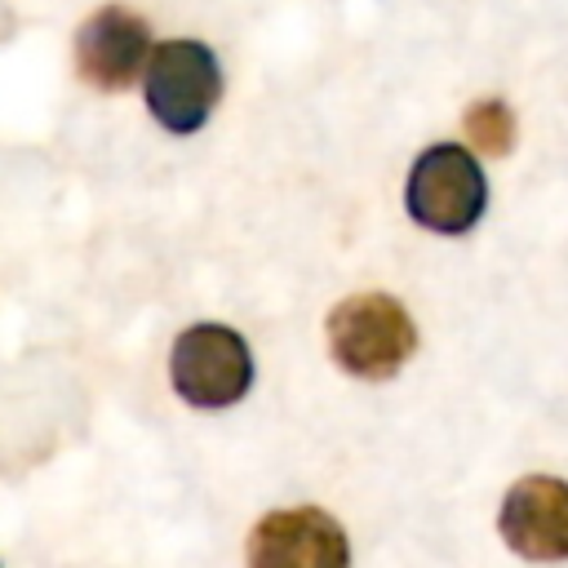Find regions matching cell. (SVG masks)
Masks as SVG:
<instances>
[{
  "mask_svg": "<svg viewBox=\"0 0 568 568\" xmlns=\"http://www.w3.org/2000/svg\"><path fill=\"white\" fill-rule=\"evenodd\" d=\"M484 204H488V178L462 142H435L413 160L404 209L417 226L435 235H462L479 222Z\"/></svg>",
  "mask_w": 568,
  "mask_h": 568,
  "instance_id": "7a4b0ae2",
  "label": "cell"
},
{
  "mask_svg": "<svg viewBox=\"0 0 568 568\" xmlns=\"http://www.w3.org/2000/svg\"><path fill=\"white\" fill-rule=\"evenodd\" d=\"M248 568H351L342 524L320 506H288L257 519L248 532Z\"/></svg>",
  "mask_w": 568,
  "mask_h": 568,
  "instance_id": "5b68a950",
  "label": "cell"
},
{
  "mask_svg": "<svg viewBox=\"0 0 568 568\" xmlns=\"http://www.w3.org/2000/svg\"><path fill=\"white\" fill-rule=\"evenodd\" d=\"M328 351L351 377L386 382L417 351V328L390 293H355L328 311Z\"/></svg>",
  "mask_w": 568,
  "mask_h": 568,
  "instance_id": "6da1fadb",
  "label": "cell"
},
{
  "mask_svg": "<svg viewBox=\"0 0 568 568\" xmlns=\"http://www.w3.org/2000/svg\"><path fill=\"white\" fill-rule=\"evenodd\" d=\"M146 44H151L146 22L124 4H106L89 13L75 31V71L84 75V84L102 93H120L146 71L151 62Z\"/></svg>",
  "mask_w": 568,
  "mask_h": 568,
  "instance_id": "8992f818",
  "label": "cell"
},
{
  "mask_svg": "<svg viewBox=\"0 0 568 568\" xmlns=\"http://www.w3.org/2000/svg\"><path fill=\"white\" fill-rule=\"evenodd\" d=\"M466 138H470L479 151H488V155H506L510 142H515V115H510V106L497 102V98L475 102V106L466 111Z\"/></svg>",
  "mask_w": 568,
  "mask_h": 568,
  "instance_id": "ba28073f",
  "label": "cell"
},
{
  "mask_svg": "<svg viewBox=\"0 0 568 568\" xmlns=\"http://www.w3.org/2000/svg\"><path fill=\"white\" fill-rule=\"evenodd\" d=\"M497 532L519 559H568V484L555 475L519 479L497 510Z\"/></svg>",
  "mask_w": 568,
  "mask_h": 568,
  "instance_id": "52a82bcc",
  "label": "cell"
},
{
  "mask_svg": "<svg viewBox=\"0 0 568 568\" xmlns=\"http://www.w3.org/2000/svg\"><path fill=\"white\" fill-rule=\"evenodd\" d=\"M146 111L169 133H200L222 98V67L204 40H164L142 71Z\"/></svg>",
  "mask_w": 568,
  "mask_h": 568,
  "instance_id": "3957f363",
  "label": "cell"
},
{
  "mask_svg": "<svg viewBox=\"0 0 568 568\" xmlns=\"http://www.w3.org/2000/svg\"><path fill=\"white\" fill-rule=\"evenodd\" d=\"M169 382L191 408H231L253 386L248 342L226 324H191L169 351Z\"/></svg>",
  "mask_w": 568,
  "mask_h": 568,
  "instance_id": "277c9868",
  "label": "cell"
}]
</instances>
